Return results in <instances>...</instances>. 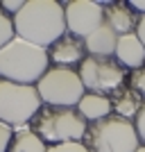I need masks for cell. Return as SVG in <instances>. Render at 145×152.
<instances>
[{"label":"cell","instance_id":"7c38bea8","mask_svg":"<svg viewBox=\"0 0 145 152\" xmlns=\"http://www.w3.org/2000/svg\"><path fill=\"white\" fill-rule=\"evenodd\" d=\"M109 100H111V109H114V114L120 116V118H127V121H134L136 114L141 111L143 107V95L138 91H134L129 84H122L120 89H116L114 93L109 95Z\"/></svg>","mask_w":145,"mask_h":152},{"label":"cell","instance_id":"44dd1931","mask_svg":"<svg viewBox=\"0 0 145 152\" xmlns=\"http://www.w3.org/2000/svg\"><path fill=\"white\" fill-rule=\"evenodd\" d=\"M23 5H25V0H2V2H0V7H2L7 14L12 12L14 16H16V14L23 9Z\"/></svg>","mask_w":145,"mask_h":152},{"label":"cell","instance_id":"8fae6325","mask_svg":"<svg viewBox=\"0 0 145 152\" xmlns=\"http://www.w3.org/2000/svg\"><path fill=\"white\" fill-rule=\"evenodd\" d=\"M116 61L122 66V68L129 70H138L145 64V48L141 43V39L134 34H125V37H118V43H116V52H114Z\"/></svg>","mask_w":145,"mask_h":152},{"label":"cell","instance_id":"cb8c5ba5","mask_svg":"<svg viewBox=\"0 0 145 152\" xmlns=\"http://www.w3.org/2000/svg\"><path fill=\"white\" fill-rule=\"evenodd\" d=\"M136 152H145V145H141V148H138V150H136Z\"/></svg>","mask_w":145,"mask_h":152},{"label":"cell","instance_id":"52a82bcc","mask_svg":"<svg viewBox=\"0 0 145 152\" xmlns=\"http://www.w3.org/2000/svg\"><path fill=\"white\" fill-rule=\"evenodd\" d=\"M77 75L82 80L86 93H100L111 95L116 89H120L127 80V70L116 61V57H91L86 55Z\"/></svg>","mask_w":145,"mask_h":152},{"label":"cell","instance_id":"ffe728a7","mask_svg":"<svg viewBox=\"0 0 145 152\" xmlns=\"http://www.w3.org/2000/svg\"><path fill=\"white\" fill-rule=\"evenodd\" d=\"M48 152H88L84 143H61V145H48Z\"/></svg>","mask_w":145,"mask_h":152},{"label":"cell","instance_id":"4fadbf2b","mask_svg":"<svg viewBox=\"0 0 145 152\" xmlns=\"http://www.w3.org/2000/svg\"><path fill=\"white\" fill-rule=\"evenodd\" d=\"M116 43H118V34H116L107 23H102L95 32H91V34L84 39L86 55H91V57H114Z\"/></svg>","mask_w":145,"mask_h":152},{"label":"cell","instance_id":"277c9868","mask_svg":"<svg viewBox=\"0 0 145 152\" xmlns=\"http://www.w3.org/2000/svg\"><path fill=\"white\" fill-rule=\"evenodd\" d=\"M82 143L88 152H136L141 148L134 121L120 118L116 114L88 123Z\"/></svg>","mask_w":145,"mask_h":152},{"label":"cell","instance_id":"8992f818","mask_svg":"<svg viewBox=\"0 0 145 152\" xmlns=\"http://www.w3.org/2000/svg\"><path fill=\"white\" fill-rule=\"evenodd\" d=\"M36 91L41 102L48 107H77V102L86 93L77 70L59 66L48 68V73L36 82Z\"/></svg>","mask_w":145,"mask_h":152},{"label":"cell","instance_id":"7a4b0ae2","mask_svg":"<svg viewBox=\"0 0 145 152\" xmlns=\"http://www.w3.org/2000/svg\"><path fill=\"white\" fill-rule=\"evenodd\" d=\"M48 68H50L48 50L20 37H14L5 48H0V80L36 86V82L48 73Z\"/></svg>","mask_w":145,"mask_h":152},{"label":"cell","instance_id":"30bf717a","mask_svg":"<svg viewBox=\"0 0 145 152\" xmlns=\"http://www.w3.org/2000/svg\"><path fill=\"white\" fill-rule=\"evenodd\" d=\"M138 20L141 16L129 7V2H104V23L118 37L134 34L138 27Z\"/></svg>","mask_w":145,"mask_h":152},{"label":"cell","instance_id":"d6986e66","mask_svg":"<svg viewBox=\"0 0 145 152\" xmlns=\"http://www.w3.org/2000/svg\"><path fill=\"white\" fill-rule=\"evenodd\" d=\"M134 127H136L141 145H145V102H143V107H141V111L136 114V118H134Z\"/></svg>","mask_w":145,"mask_h":152},{"label":"cell","instance_id":"9c48e42d","mask_svg":"<svg viewBox=\"0 0 145 152\" xmlns=\"http://www.w3.org/2000/svg\"><path fill=\"white\" fill-rule=\"evenodd\" d=\"M48 57L59 68H70L73 64H82L86 59V48H84L82 39H77L66 32L57 43L48 48Z\"/></svg>","mask_w":145,"mask_h":152},{"label":"cell","instance_id":"9a60e30c","mask_svg":"<svg viewBox=\"0 0 145 152\" xmlns=\"http://www.w3.org/2000/svg\"><path fill=\"white\" fill-rule=\"evenodd\" d=\"M7 152H48V145L32 132L30 125L16 127L12 136V145Z\"/></svg>","mask_w":145,"mask_h":152},{"label":"cell","instance_id":"5bb4252c","mask_svg":"<svg viewBox=\"0 0 145 152\" xmlns=\"http://www.w3.org/2000/svg\"><path fill=\"white\" fill-rule=\"evenodd\" d=\"M77 111L86 123H95V121H102L107 116L114 114L111 109V100L109 95H100V93H84V98L77 102Z\"/></svg>","mask_w":145,"mask_h":152},{"label":"cell","instance_id":"e0dca14e","mask_svg":"<svg viewBox=\"0 0 145 152\" xmlns=\"http://www.w3.org/2000/svg\"><path fill=\"white\" fill-rule=\"evenodd\" d=\"M129 86H132L134 91H138V93L143 95V100H145V64L138 70H132V75H129Z\"/></svg>","mask_w":145,"mask_h":152},{"label":"cell","instance_id":"5b68a950","mask_svg":"<svg viewBox=\"0 0 145 152\" xmlns=\"http://www.w3.org/2000/svg\"><path fill=\"white\" fill-rule=\"evenodd\" d=\"M43 107L36 86L30 84H14L0 80V121L9 127L30 125L36 111Z\"/></svg>","mask_w":145,"mask_h":152},{"label":"cell","instance_id":"ba28073f","mask_svg":"<svg viewBox=\"0 0 145 152\" xmlns=\"http://www.w3.org/2000/svg\"><path fill=\"white\" fill-rule=\"evenodd\" d=\"M63 14H66V30H68V34L84 41L91 32H95L104 23V2L70 0V2H63Z\"/></svg>","mask_w":145,"mask_h":152},{"label":"cell","instance_id":"603a6c76","mask_svg":"<svg viewBox=\"0 0 145 152\" xmlns=\"http://www.w3.org/2000/svg\"><path fill=\"white\" fill-rule=\"evenodd\" d=\"M129 7H132L136 14L141 12V14L145 16V0H129Z\"/></svg>","mask_w":145,"mask_h":152},{"label":"cell","instance_id":"2e32d148","mask_svg":"<svg viewBox=\"0 0 145 152\" xmlns=\"http://www.w3.org/2000/svg\"><path fill=\"white\" fill-rule=\"evenodd\" d=\"M14 37H16V32H14V20H12V16L0 7V48H5Z\"/></svg>","mask_w":145,"mask_h":152},{"label":"cell","instance_id":"3957f363","mask_svg":"<svg viewBox=\"0 0 145 152\" xmlns=\"http://www.w3.org/2000/svg\"><path fill=\"white\" fill-rule=\"evenodd\" d=\"M30 127L45 145H61V143H82L88 123L79 116L75 107L43 104L30 121Z\"/></svg>","mask_w":145,"mask_h":152},{"label":"cell","instance_id":"6da1fadb","mask_svg":"<svg viewBox=\"0 0 145 152\" xmlns=\"http://www.w3.org/2000/svg\"><path fill=\"white\" fill-rule=\"evenodd\" d=\"M12 20L16 37L41 45L45 50L68 32L63 2L57 0H25L23 9L16 16H12Z\"/></svg>","mask_w":145,"mask_h":152},{"label":"cell","instance_id":"7402d4cb","mask_svg":"<svg viewBox=\"0 0 145 152\" xmlns=\"http://www.w3.org/2000/svg\"><path fill=\"white\" fill-rule=\"evenodd\" d=\"M136 37L141 39V43H143V48H145V16H141V20H138V27H136Z\"/></svg>","mask_w":145,"mask_h":152},{"label":"cell","instance_id":"ac0fdd59","mask_svg":"<svg viewBox=\"0 0 145 152\" xmlns=\"http://www.w3.org/2000/svg\"><path fill=\"white\" fill-rule=\"evenodd\" d=\"M12 136H14V127L5 125L0 121V152H7L12 145Z\"/></svg>","mask_w":145,"mask_h":152}]
</instances>
